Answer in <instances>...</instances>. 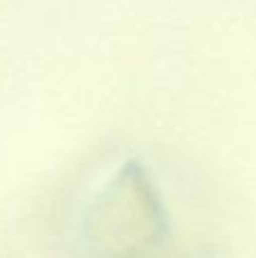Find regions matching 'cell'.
<instances>
[{
  "instance_id": "1",
  "label": "cell",
  "mask_w": 256,
  "mask_h": 258,
  "mask_svg": "<svg viewBox=\"0 0 256 258\" xmlns=\"http://www.w3.org/2000/svg\"><path fill=\"white\" fill-rule=\"evenodd\" d=\"M168 233L166 211L139 163H127L107 183L86 218L91 249L102 258H141Z\"/></svg>"
}]
</instances>
